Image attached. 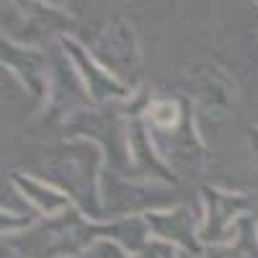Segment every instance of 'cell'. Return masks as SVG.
<instances>
[{"mask_svg":"<svg viewBox=\"0 0 258 258\" xmlns=\"http://www.w3.org/2000/svg\"><path fill=\"white\" fill-rule=\"evenodd\" d=\"M142 217H145V222H147L155 240L170 243L188 255H202L207 250L199 240L202 217H197L188 204L178 202V204L165 207V209H153V212L142 214Z\"/></svg>","mask_w":258,"mask_h":258,"instance_id":"cell-13","label":"cell"},{"mask_svg":"<svg viewBox=\"0 0 258 258\" xmlns=\"http://www.w3.org/2000/svg\"><path fill=\"white\" fill-rule=\"evenodd\" d=\"M8 178H11L13 191L31 207V212L39 214V217H57V214L73 209V202L64 197L59 188H54L47 181H41L34 173H21V170H13Z\"/></svg>","mask_w":258,"mask_h":258,"instance_id":"cell-15","label":"cell"},{"mask_svg":"<svg viewBox=\"0 0 258 258\" xmlns=\"http://www.w3.org/2000/svg\"><path fill=\"white\" fill-rule=\"evenodd\" d=\"M68 140H88L106 158V168L124 176L132 173V158H129V116L124 103L109 106H85L62 124Z\"/></svg>","mask_w":258,"mask_h":258,"instance_id":"cell-4","label":"cell"},{"mask_svg":"<svg viewBox=\"0 0 258 258\" xmlns=\"http://www.w3.org/2000/svg\"><path fill=\"white\" fill-rule=\"evenodd\" d=\"M106 170V158L101 147L88 140H68L49 147L39 160L36 173L41 181L59 188L85 217L103 222L101 212V176Z\"/></svg>","mask_w":258,"mask_h":258,"instance_id":"cell-1","label":"cell"},{"mask_svg":"<svg viewBox=\"0 0 258 258\" xmlns=\"http://www.w3.org/2000/svg\"><path fill=\"white\" fill-rule=\"evenodd\" d=\"M103 238L106 222H96L73 207L57 217H41L16 238H3V245L21 258H83Z\"/></svg>","mask_w":258,"mask_h":258,"instance_id":"cell-2","label":"cell"},{"mask_svg":"<svg viewBox=\"0 0 258 258\" xmlns=\"http://www.w3.org/2000/svg\"><path fill=\"white\" fill-rule=\"evenodd\" d=\"M85 106H93V103H91L88 93H85L73 62L57 47V54L52 59V93H49V103H47L44 114L49 121L64 124L73 114L85 109Z\"/></svg>","mask_w":258,"mask_h":258,"instance_id":"cell-14","label":"cell"},{"mask_svg":"<svg viewBox=\"0 0 258 258\" xmlns=\"http://www.w3.org/2000/svg\"><path fill=\"white\" fill-rule=\"evenodd\" d=\"M255 235H258V220H255Z\"/></svg>","mask_w":258,"mask_h":258,"instance_id":"cell-22","label":"cell"},{"mask_svg":"<svg viewBox=\"0 0 258 258\" xmlns=\"http://www.w3.org/2000/svg\"><path fill=\"white\" fill-rule=\"evenodd\" d=\"M209 258H258V235H255V220L243 217L235 238L220 248H209Z\"/></svg>","mask_w":258,"mask_h":258,"instance_id":"cell-17","label":"cell"},{"mask_svg":"<svg viewBox=\"0 0 258 258\" xmlns=\"http://www.w3.org/2000/svg\"><path fill=\"white\" fill-rule=\"evenodd\" d=\"M155 140V147L160 158L176 170V176L188 170H202L209 160V147L199 135V124H197V109L186 111L181 124L165 129V132H150Z\"/></svg>","mask_w":258,"mask_h":258,"instance_id":"cell-9","label":"cell"},{"mask_svg":"<svg viewBox=\"0 0 258 258\" xmlns=\"http://www.w3.org/2000/svg\"><path fill=\"white\" fill-rule=\"evenodd\" d=\"M124 109H126V116H129V158H132L135 178L163 183V186H178L181 178L176 176V170L160 158L155 140L150 135L142 114L135 106H129V101L124 103Z\"/></svg>","mask_w":258,"mask_h":258,"instance_id":"cell-12","label":"cell"},{"mask_svg":"<svg viewBox=\"0 0 258 258\" xmlns=\"http://www.w3.org/2000/svg\"><path fill=\"white\" fill-rule=\"evenodd\" d=\"M181 93L194 103L197 111H204L214 119L227 116L238 101L235 80L217 62L186 64L181 73Z\"/></svg>","mask_w":258,"mask_h":258,"instance_id":"cell-8","label":"cell"},{"mask_svg":"<svg viewBox=\"0 0 258 258\" xmlns=\"http://www.w3.org/2000/svg\"><path fill=\"white\" fill-rule=\"evenodd\" d=\"M103 240L116 243L129 255H137L150 240H153V232H150L145 217H121V220L106 222V238Z\"/></svg>","mask_w":258,"mask_h":258,"instance_id":"cell-16","label":"cell"},{"mask_svg":"<svg viewBox=\"0 0 258 258\" xmlns=\"http://www.w3.org/2000/svg\"><path fill=\"white\" fill-rule=\"evenodd\" d=\"M75 31V18L52 3H3V39L21 47L44 49L49 39L59 41Z\"/></svg>","mask_w":258,"mask_h":258,"instance_id":"cell-6","label":"cell"},{"mask_svg":"<svg viewBox=\"0 0 258 258\" xmlns=\"http://www.w3.org/2000/svg\"><path fill=\"white\" fill-rule=\"evenodd\" d=\"M83 258H135V255H129L124 248H119V245L111 243V240H98Z\"/></svg>","mask_w":258,"mask_h":258,"instance_id":"cell-20","label":"cell"},{"mask_svg":"<svg viewBox=\"0 0 258 258\" xmlns=\"http://www.w3.org/2000/svg\"><path fill=\"white\" fill-rule=\"evenodd\" d=\"M199 194H202L199 240L207 250L220 248L235 238L243 217H248L250 197L243 191H230V188L209 186V183H204L199 188Z\"/></svg>","mask_w":258,"mask_h":258,"instance_id":"cell-7","label":"cell"},{"mask_svg":"<svg viewBox=\"0 0 258 258\" xmlns=\"http://www.w3.org/2000/svg\"><path fill=\"white\" fill-rule=\"evenodd\" d=\"M248 142H250V150H253V160L258 165V126H248Z\"/></svg>","mask_w":258,"mask_h":258,"instance_id":"cell-21","label":"cell"},{"mask_svg":"<svg viewBox=\"0 0 258 258\" xmlns=\"http://www.w3.org/2000/svg\"><path fill=\"white\" fill-rule=\"evenodd\" d=\"M39 220L41 217L36 212H13V209L3 207V212H0V230H3V238H16V235L34 227Z\"/></svg>","mask_w":258,"mask_h":258,"instance_id":"cell-18","label":"cell"},{"mask_svg":"<svg viewBox=\"0 0 258 258\" xmlns=\"http://www.w3.org/2000/svg\"><path fill=\"white\" fill-rule=\"evenodd\" d=\"M255 36H258V24H255Z\"/></svg>","mask_w":258,"mask_h":258,"instance_id":"cell-23","label":"cell"},{"mask_svg":"<svg viewBox=\"0 0 258 258\" xmlns=\"http://www.w3.org/2000/svg\"><path fill=\"white\" fill-rule=\"evenodd\" d=\"M176 186H163L153 181H142L135 176H124L116 170H103L101 176V212L103 222L121 217H142L153 209H165L178 204L173 197Z\"/></svg>","mask_w":258,"mask_h":258,"instance_id":"cell-5","label":"cell"},{"mask_svg":"<svg viewBox=\"0 0 258 258\" xmlns=\"http://www.w3.org/2000/svg\"><path fill=\"white\" fill-rule=\"evenodd\" d=\"M183 250H178L176 245H170V243H163V240H150L135 258H181Z\"/></svg>","mask_w":258,"mask_h":258,"instance_id":"cell-19","label":"cell"},{"mask_svg":"<svg viewBox=\"0 0 258 258\" xmlns=\"http://www.w3.org/2000/svg\"><path fill=\"white\" fill-rule=\"evenodd\" d=\"M80 41L91 52V57L109 70L121 85L129 91L142 88V52H140V39L135 26L124 16L103 18L91 29H85Z\"/></svg>","mask_w":258,"mask_h":258,"instance_id":"cell-3","label":"cell"},{"mask_svg":"<svg viewBox=\"0 0 258 258\" xmlns=\"http://www.w3.org/2000/svg\"><path fill=\"white\" fill-rule=\"evenodd\" d=\"M57 47L68 54V59L73 62V68L83 83L85 93H88L93 106H109V103H126L132 98V91L121 85L109 70H103L101 64L91 57V52L83 47V41L78 36H62L57 41Z\"/></svg>","mask_w":258,"mask_h":258,"instance_id":"cell-11","label":"cell"},{"mask_svg":"<svg viewBox=\"0 0 258 258\" xmlns=\"http://www.w3.org/2000/svg\"><path fill=\"white\" fill-rule=\"evenodd\" d=\"M0 62L31 93L36 109L44 111L52 93V59L47 57V52L21 47L11 39H0Z\"/></svg>","mask_w":258,"mask_h":258,"instance_id":"cell-10","label":"cell"}]
</instances>
